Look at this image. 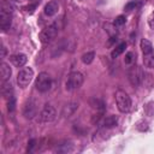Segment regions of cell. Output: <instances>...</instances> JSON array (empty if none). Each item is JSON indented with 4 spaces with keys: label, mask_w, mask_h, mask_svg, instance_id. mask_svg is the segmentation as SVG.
Segmentation results:
<instances>
[{
    "label": "cell",
    "mask_w": 154,
    "mask_h": 154,
    "mask_svg": "<svg viewBox=\"0 0 154 154\" xmlns=\"http://www.w3.org/2000/svg\"><path fill=\"white\" fill-rule=\"evenodd\" d=\"M1 51H2V53H1V58L4 59V58H5V55H6V48H5V46H4V45H1Z\"/></svg>",
    "instance_id": "obj_27"
},
{
    "label": "cell",
    "mask_w": 154,
    "mask_h": 154,
    "mask_svg": "<svg viewBox=\"0 0 154 154\" xmlns=\"http://www.w3.org/2000/svg\"><path fill=\"white\" fill-rule=\"evenodd\" d=\"M73 149V146L71 144V142H65L64 144H61V147H59L57 150L60 152V153H70L72 152Z\"/></svg>",
    "instance_id": "obj_22"
},
{
    "label": "cell",
    "mask_w": 154,
    "mask_h": 154,
    "mask_svg": "<svg viewBox=\"0 0 154 154\" xmlns=\"http://www.w3.org/2000/svg\"><path fill=\"white\" fill-rule=\"evenodd\" d=\"M35 87L40 93H46L52 88V77L47 72H40L36 77Z\"/></svg>",
    "instance_id": "obj_4"
},
{
    "label": "cell",
    "mask_w": 154,
    "mask_h": 154,
    "mask_svg": "<svg viewBox=\"0 0 154 154\" xmlns=\"http://www.w3.org/2000/svg\"><path fill=\"white\" fill-rule=\"evenodd\" d=\"M2 94L7 99H10L11 96H13V90H12L11 83H8V82H4L2 83Z\"/></svg>",
    "instance_id": "obj_20"
},
{
    "label": "cell",
    "mask_w": 154,
    "mask_h": 154,
    "mask_svg": "<svg viewBox=\"0 0 154 154\" xmlns=\"http://www.w3.org/2000/svg\"><path fill=\"white\" fill-rule=\"evenodd\" d=\"M148 25L150 26V29H154V11L148 17Z\"/></svg>",
    "instance_id": "obj_26"
},
{
    "label": "cell",
    "mask_w": 154,
    "mask_h": 154,
    "mask_svg": "<svg viewBox=\"0 0 154 154\" xmlns=\"http://www.w3.org/2000/svg\"><path fill=\"white\" fill-rule=\"evenodd\" d=\"M140 1H130V2H128L125 6H124V10L126 11V12H130V11H132V10H135L136 7H138L140 6Z\"/></svg>",
    "instance_id": "obj_23"
},
{
    "label": "cell",
    "mask_w": 154,
    "mask_h": 154,
    "mask_svg": "<svg viewBox=\"0 0 154 154\" xmlns=\"http://www.w3.org/2000/svg\"><path fill=\"white\" fill-rule=\"evenodd\" d=\"M12 14H13V5L10 0H2L0 5V28L2 31L10 29L12 23Z\"/></svg>",
    "instance_id": "obj_1"
},
{
    "label": "cell",
    "mask_w": 154,
    "mask_h": 154,
    "mask_svg": "<svg viewBox=\"0 0 154 154\" xmlns=\"http://www.w3.org/2000/svg\"><path fill=\"white\" fill-rule=\"evenodd\" d=\"M125 48H126V43L125 42H122V43H119L113 51H112V53H111V57L113 58V59H116V58H118L124 51H125Z\"/></svg>",
    "instance_id": "obj_19"
},
{
    "label": "cell",
    "mask_w": 154,
    "mask_h": 154,
    "mask_svg": "<svg viewBox=\"0 0 154 154\" xmlns=\"http://www.w3.org/2000/svg\"><path fill=\"white\" fill-rule=\"evenodd\" d=\"M116 102H117V107L122 113H126L130 111L131 108V99L128 95L126 91L124 90H117L116 91Z\"/></svg>",
    "instance_id": "obj_3"
},
{
    "label": "cell",
    "mask_w": 154,
    "mask_h": 154,
    "mask_svg": "<svg viewBox=\"0 0 154 154\" xmlns=\"http://www.w3.org/2000/svg\"><path fill=\"white\" fill-rule=\"evenodd\" d=\"M143 64L148 69H154V53L143 54Z\"/></svg>",
    "instance_id": "obj_18"
},
{
    "label": "cell",
    "mask_w": 154,
    "mask_h": 154,
    "mask_svg": "<svg viewBox=\"0 0 154 154\" xmlns=\"http://www.w3.org/2000/svg\"><path fill=\"white\" fill-rule=\"evenodd\" d=\"M128 77L134 87H138L143 79V71L138 66H131L128 71Z\"/></svg>",
    "instance_id": "obj_7"
},
{
    "label": "cell",
    "mask_w": 154,
    "mask_h": 154,
    "mask_svg": "<svg viewBox=\"0 0 154 154\" xmlns=\"http://www.w3.org/2000/svg\"><path fill=\"white\" fill-rule=\"evenodd\" d=\"M83 82H84V76L79 71H73L67 76L65 88L69 91H73V90H77L78 88H81Z\"/></svg>",
    "instance_id": "obj_2"
},
{
    "label": "cell",
    "mask_w": 154,
    "mask_h": 154,
    "mask_svg": "<svg viewBox=\"0 0 154 154\" xmlns=\"http://www.w3.org/2000/svg\"><path fill=\"white\" fill-rule=\"evenodd\" d=\"M125 23H126V18H125V16H118V17L114 19L113 25H114V26H122V25H124Z\"/></svg>",
    "instance_id": "obj_25"
},
{
    "label": "cell",
    "mask_w": 154,
    "mask_h": 154,
    "mask_svg": "<svg viewBox=\"0 0 154 154\" xmlns=\"http://www.w3.org/2000/svg\"><path fill=\"white\" fill-rule=\"evenodd\" d=\"M117 123H118V118H117L116 116L111 114V116H107V117L103 119V123H102V125H103L105 128L109 129V128H113V126H116V125H117Z\"/></svg>",
    "instance_id": "obj_17"
},
{
    "label": "cell",
    "mask_w": 154,
    "mask_h": 154,
    "mask_svg": "<svg viewBox=\"0 0 154 154\" xmlns=\"http://www.w3.org/2000/svg\"><path fill=\"white\" fill-rule=\"evenodd\" d=\"M94 58H95V53L94 52H87V53H84L83 55H82V61L84 63V64H90L93 60H94Z\"/></svg>",
    "instance_id": "obj_21"
},
{
    "label": "cell",
    "mask_w": 154,
    "mask_h": 154,
    "mask_svg": "<svg viewBox=\"0 0 154 154\" xmlns=\"http://www.w3.org/2000/svg\"><path fill=\"white\" fill-rule=\"evenodd\" d=\"M140 46H141V51H142L143 54H149V53L153 52V45H152V42H150L149 40H147V38H142Z\"/></svg>",
    "instance_id": "obj_14"
},
{
    "label": "cell",
    "mask_w": 154,
    "mask_h": 154,
    "mask_svg": "<svg viewBox=\"0 0 154 154\" xmlns=\"http://www.w3.org/2000/svg\"><path fill=\"white\" fill-rule=\"evenodd\" d=\"M77 108H78V103H77V102H69V103H66V105L63 107L61 114H63L65 118L71 117V116L76 112Z\"/></svg>",
    "instance_id": "obj_11"
},
{
    "label": "cell",
    "mask_w": 154,
    "mask_h": 154,
    "mask_svg": "<svg viewBox=\"0 0 154 154\" xmlns=\"http://www.w3.org/2000/svg\"><path fill=\"white\" fill-rule=\"evenodd\" d=\"M14 1H17V2H23L24 0H14Z\"/></svg>",
    "instance_id": "obj_28"
},
{
    "label": "cell",
    "mask_w": 154,
    "mask_h": 154,
    "mask_svg": "<svg viewBox=\"0 0 154 154\" xmlns=\"http://www.w3.org/2000/svg\"><path fill=\"white\" fill-rule=\"evenodd\" d=\"M11 60H12V63H13L17 67H23V66L26 64L28 58H26L25 54H23V53H18V54L12 55V57H11Z\"/></svg>",
    "instance_id": "obj_13"
},
{
    "label": "cell",
    "mask_w": 154,
    "mask_h": 154,
    "mask_svg": "<svg viewBox=\"0 0 154 154\" xmlns=\"http://www.w3.org/2000/svg\"><path fill=\"white\" fill-rule=\"evenodd\" d=\"M135 59H136V54L134 52H128L126 55H125L124 61H125L126 65H132V63L135 61Z\"/></svg>",
    "instance_id": "obj_24"
},
{
    "label": "cell",
    "mask_w": 154,
    "mask_h": 154,
    "mask_svg": "<svg viewBox=\"0 0 154 154\" xmlns=\"http://www.w3.org/2000/svg\"><path fill=\"white\" fill-rule=\"evenodd\" d=\"M0 75H1V79L2 82H6L10 79L11 75H12V70L10 67V65L5 61L1 63V66H0Z\"/></svg>",
    "instance_id": "obj_12"
},
{
    "label": "cell",
    "mask_w": 154,
    "mask_h": 154,
    "mask_svg": "<svg viewBox=\"0 0 154 154\" xmlns=\"http://www.w3.org/2000/svg\"><path fill=\"white\" fill-rule=\"evenodd\" d=\"M55 117H57L55 108L52 105H48V103L45 105V107L42 108V111L40 113L41 122H43V123H51V122H53L55 119Z\"/></svg>",
    "instance_id": "obj_9"
},
{
    "label": "cell",
    "mask_w": 154,
    "mask_h": 154,
    "mask_svg": "<svg viewBox=\"0 0 154 154\" xmlns=\"http://www.w3.org/2000/svg\"><path fill=\"white\" fill-rule=\"evenodd\" d=\"M58 11H59V5H58L57 1H49L48 4H46V6L43 8L45 14L48 16V17H52V16L57 14Z\"/></svg>",
    "instance_id": "obj_10"
},
{
    "label": "cell",
    "mask_w": 154,
    "mask_h": 154,
    "mask_svg": "<svg viewBox=\"0 0 154 154\" xmlns=\"http://www.w3.org/2000/svg\"><path fill=\"white\" fill-rule=\"evenodd\" d=\"M36 114H37V101L35 99L26 100L23 107V116L26 119H32Z\"/></svg>",
    "instance_id": "obj_8"
},
{
    "label": "cell",
    "mask_w": 154,
    "mask_h": 154,
    "mask_svg": "<svg viewBox=\"0 0 154 154\" xmlns=\"http://www.w3.org/2000/svg\"><path fill=\"white\" fill-rule=\"evenodd\" d=\"M34 78V70L31 67H23L17 75V84L20 88H25L30 84Z\"/></svg>",
    "instance_id": "obj_5"
},
{
    "label": "cell",
    "mask_w": 154,
    "mask_h": 154,
    "mask_svg": "<svg viewBox=\"0 0 154 154\" xmlns=\"http://www.w3.org/2000/svg\"><path fill=\"white\" fill-rule=\"evenodd\" d=\"M108 131H107V128H102V129H100V130H97L96 132H95V136L93 137V141L94 142H99V141H103V140H106L108 136Z\"/></svg>",
    "instance_id": "obj_16"
},
{
    "label": "cell",
    "mask_w": 154,
    "mask_h": 154,
    "mask_svg": "<svg viewBox=\"0 0 154 154\" xmlns=\"http://www.w3.org/2000/svg\"><path fill=\"white\" fill-rule=\"evenodd\" d=\"M58 31H59V29H58L57 24H51V25L46 26L40 32V41L42 43H49V42H52L57 37Z\"/></svg>",
    "instance_id": "obj_6"
},
{
    "label": "cell",
    "mask_w": 154,
    "mask_h": 154,
    "mask_svg": "<svg viewBox=\"0 0 154 154\" xmlns=\"http://www.w3.org/2000/svg\"><path fill=\"white\" fill-rule=\"evenodd\" d=\"M90 106H91L94 109H96L97 112H103V109H105V103H103V101L100 100V99H97V97H91V99H90Z\"/></svg>",
    "instance_id": "obj_15"
}]
</instances>
